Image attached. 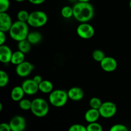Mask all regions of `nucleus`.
Masks as SVG:
<instances>
[{"instance_id":"nucleus-8","label":"nucleus","mask_w":131,"mask_h":131,"mask_svg":"<svg viewBox=\"0 0 131 131\" xmlns=\"http://www.w3.org/2000/svg\"><path fill=\"white\" fill-rule=\"evenodd\" d=\"M34 69V65L31 63L24 61L21 63L16 65L15 72L18 76L20 78H26L31 74Z\"/></svg>"},{"instance_id":"nucleus-7","label":"nucleus","mask_w":131,"mask_h":131,"mask_svg":"<svg viewBox=\"0 0 131 131\" xmlns=\"http://www.w3.org/2000/svg\"><path fill=\"white\" fill-rule=\"evenodd\" d=\"M77 34L83 39H90L94 36V28L88 23H82L78 26Z\"/></svg>"},{"instance_id":"nucleus-24","label":"nucleus","mask_w":131,"mask_h":131,"mask_svg":"<svg viewBox=\"0 0 131 131\" xmlns=\"http://www.w3.org/2000/svg\"><path fill=\"white\" fill-rule=\"evenodd\" d=\"M19 106L21 110L24 111L30 110L31 107V101L27 99H23L19 102Z\"/></svg>"},{"instance_id":"nucleus-33","label":"nucleus","mask_w":131,"mask_h":131,"mask_svg":"<svg viewBox=\"0 0 131 131\" xmlns=\"http://www.w3.org/2000/svg\"><path fill=\"white\" fill-rule=\"evenodd\" d=\"M29 3H31L33 5H39L43 3L46 1V0H28Z\"/></svg>"},{"instance_id":"nucleus-38","label":"nucleus","mask_w":131,"mask_h":131,"mask_svg":"<svg viewBox=\"0 0 131 131\" xmlns=\"http://www.w3.org/2000/svg\"><path fill=\"white\" fill-rule=\"evenodd\" d=\"M129 7H130V9L131 10V0L129 1Z\"/></svg>"},{"instance_id":"nucleus-17","label":"nucleus","mask_w":131,"mask_h":131,"mask_svg":"<svg viewBox=\"0 0 131 131\" xmlns=\"http://www.w3.org/2000/svg\"><path fill=\"white\" fill-rule=\"evenodd\" d=\"M24 54H25L19 50L13 52L10 63L15 65H18L19 64L21 63L23 61H25V55Z\"/></svg>"},{"instance_id":"nucleus-34","label":"nucleus","mask_w":131,"mask_h":131,"mask_svg":"<svg viewBox=\"0 0 131 131\" xmlns=\"http://www.w3.org/2000/svg\"><path fill=\"white\" fill-rule=\"evenodd\" d=\"M33 79L34 80L35 82H36V83L38 84H39L42 81H43L42 78L40 75H35V76H34L33 77Z\"/></svg>"},{"instance_id":"nucleus-12","label":"nucleus","mask_w":131,"mask_h":131,"mask_svg":"<svg viewBox=\"0 0 131 131\" xmlns=\"http://www.w3.org/2000/svg\"><path fill=\"white\" fill-rule=\"evenodd\" d=\"M13 23L10 15L6 12H0V31L6 33L10 31Z\"/></svg>"},{"instance_id":"nucleus-23","label":"nucleus","mask_w":131,"mask_h":131,"mask_svg":"<svg viewBox=\"0 0 131 131\" xmlns=\"http://www.w3.org/2000/svg\"><path fill=\"white\" fill-rule=\"evenodd\" d=\"M9 78L7 73L4 70H0V87L4 88L8 83Z\"/></svg>"},{"instance_id":"nucleus-14","label":"nucleus","mask_w":131,"mask_h":131,"mask_svg":"<svg viewBox=\"0 0 131 131\" xmlns=\"http://www.w3.org/2000/svg\"><path fill=\"white\" fill-rule=\"evenodd\" d=\"M67 93L69 99L75 102L80 101L84 97V92L79 87H72L67 91Z\"/></svg>"},{"instance_id":"nucleus-31","label":"nucleus","mask_w":131,"mask_h":131,"mask_svg":"<svg viewBox=\"0 0 131 131\" xmlns=\"http://www.w3.org/2000/svg\"><path fill=\"white\" fill-rule=\"evenodd\" d=\"M0 131H12L9 123H2L0 124Z\"/></svg>"},{"instance_id":"nucleus-6","label":"nucleus","mask_w":131,"mask_h":131,"mask_svg":"<svg viewBox=\"0 0 131 131\" xmlns=\"http://www.w3.org/2000/svg\"><path fill=\"white\" fill-rule=\"evenodd\" d=\"M99 111L101 117L104 118H111L116 115L117 107L114 102L111 101H106L102 102Z\"/></svg>"},{"instance_id":"nucleus-18","label":"nucleus","mask_w":131,"mask_h":131,"mask_svg":"<svg viewBox=\"0 0 131 131\" xmlns=\"http://www.w3.org/2000/svg\"><path fill=\"white\" fill-rule=\"evenodd\" d=\"M39 91L43 93H50L53 90V84L49 80H43L38 84Z\"/></svg>"},{"instance_id":"nucleus-19","label":"nucleus","mask_w":131,"mask_h":131,"mask_svg":"<svg viewBox=\"0 0 131 131\" xmlns=\"http://www.w3.org/2000/svg\"><path fill=\"white\" fill-rule=\"evenodd\" d=\"M26 39L30 42L31 45H35L41 42L42 39V36L39 32L31 31L28 33Z\"/></svg>"},{"instance_id":"nucleus-32","label":"nucleus","mask_w":131,"mask_h":131,"mask_svg":"<svg viewBox=\"0 0 131 131\" xmlns=\"http://www.w3.org/2000/svg\"><path fill=\"white\" fill-rule=\"evenodd\" d=\"M6 37L5 35V32L0 31V46L4 45V43L6 42Z\"/></svg>"},{"instance_id":"nucleus-26","label":"nucleus","mask_w":131,"mask_h":131,"mask_svg":"<svg viewBox=\"0 0 131 131\" xmlns=\"http://www.w3.org/2000/svg\"><path fill=\"white\" fill-rule=\"evenodd\" d=\"M87 131H103V127L100 124L96 122L89 123L86 126Z\"/></svg>"},{"instance_id":"nucleus-37","label":"nucleus","mask_w":131,"mask_h":131,"mask_svg":"<svg viewBox=\"0 0 131 131\" xmlns=\"http://www.w3.org/2000/svg\"><path fill=\"white\" fill-rule=\"evenodd\" d=\"M15 1H17V2H23V1H26V0H15Z\"/></svg>"},{"instance_id":"nucleus-30","label":"nucleus","mask_w":131,"mask_h":131,"mask_svg":"<svg viewBox=\"0 0 131 131\" xmlns=\"http://www.w3.org/2000/svg\"><path fill=\"white\" fill-rule=\"evenodd\" d=\"M68 131H87L86 127L79 124H73L69 127Z\"/></svg>"},{"instance_id":"nucleus-28","label":"nucleus","mask_w":131,"mask_h":131,"mask_svg":"<svg viewBox=\"0 0 131 131\" xmlns=\"http://www.w3.org/2000/svg\"><path fill=\"white\" fill-rule=\"evenodd\" d=\"M9 0H0V12H6L10 8Z\"/></svg>"},{"instance_id":"nucleus-27","label":"nucleus","mask_w":131,"mask_h":131,"mask_svg":"<svg viewBox=\"0 0 131 131\" xmlns=\"http://www.w3.org/2000/svg\"><path fill=\"white\" fill-rule=\"evenodd\" d=\"M29 14L28 12V11L25 10H21L17 13V17L18 20L23 22H28V19H29Z\"/></svg>"},{"instance_id":"nucleus-10","label":"nucleus","mask_w":131,"mask_h":131,"mask_svg":"<svg viewBox=\"0 0 131 131\" xmlns=\"http://www.w3.org/2000/svg\"><path fill=\"white\" fill-rule=\"evenodd\" d=\"M100 65L104 71L106 72H112L117 69L118 63L114 58L111 56H106L100 62Z\"/></svg>"},{"instance_id":"nucleus-5","label":"nucleus","mask_w":131,"mask_h":131,"mask_svg":"<svg viewBox=\"0 0 131 131\" xmlns=\"http://www.w3.org/2000/svg\"><path fill=\"white\" fill-rule=\"evenodd\" d=\"M48 20L47 15L43 11L36 10L29 14L27 23L33 28H40L46 25Z\"/></svg>"},{"instance_id":"nucleus-25","label":"nucleus","mask_w":131,"mask_h":131,"mask_svg":"<svg viewBox=\"0 0 131 131\" xmlns=\"http://www.w3.org/2000/svg\"><path fill=\"white\" fill-rule=\"evenodd\" d=\"M102 102L99 98L98 97H92L90 100L89 102V105L90 106L91 108L93 109H97L99 110L100 108V107L102 105Z\"/></svg>"},{"instance_id":"nucleus-4","label":"nucleus","mask_w":131,"mask_h":131,"mask_svg":"<svg viewBox=\"0 0 131 131\" xmlns=\"http://www.w3.org/2000/svg\"><path fill=\"white\" fill-rule=\"evenodd\" d=\"M31 111L38 118H43L48 114L49 106L47 101L42 98H36L31 101Z\"/></svg>"},{"instance_id":"nucleus-13","label":"nucleus","mask_w":131,"mask_h":131,"mask_svg":"<svg viewBox=\"0 0 131 131\" xmlns=\"http://www.w3.org/2000/svg\"><path fill=\"white\" fill-rule=\"evenodd\" d=\"M11 48L6 45L0 46V61L3 63H8L11 61L12 56Z\"/></svg>"},{"instance_id":"nucleus-1","label":"nucleus","mask_w":131,"mask_h":131,"mask_svg":"<svg viewBox=\"0 0 131 131\" xmlns=\"http://www.w3.org/2000/svg\"><path fill=\"white\" fill-rule=\"evenodd\" d=\"M73 17L78 21L88 23L94 16V8L89 2H79L73 6Z\"/></svg>"},{"instance_id":"nucleus-15","label":"nucleus","mask_w":131,"mask_h":131,"mask_svg":"<svg viewBox=\"0 0 131 131\" xmlns=\"http://www.w3.org/2000/svg\"><path fill=\"white\" fill-rule=\"evenodd\" d=\"M100 117H101V115H100L99 110L91 108V107L90 109L87 110L84 114V119L88 124L96 122Z\"/></svg>"},{"instance_id":"nucleus-22","label":"nucleus","mask_w":131,"mask_h":131,"mask_svg":"<svg viewBox=\"0 0 131 131\" xmlns=\"http://www.w3.org/2000/svg\"><path fill=\"white\" fill-rule=\"evenodd\" d=\"M105 57L104 52L101 49H95L92 52V58L97 62L100 63Z\"/></svg>"},{"instance_id":"nucleus-29","label":"nucleus","mask_w":131,"mask_h":131,"mask_svg":"<svg viewBox=\"0 0 131 131\" xmlns=\"http://www.w3.org/2000/svg\"><path fill=\"white\" fill-rule=\"evenodd\" d=\"M110 131H129V129L124 124H117L111 126Z\"/></svg>"},{"instance_id":"nucleus-21","label":"nucleus","mask_w":131,"mask_h":131,"mask_svg":"<svg viewBox=\"0 0 131 131\" xmlns=\"http://www.w3.org/2000/svg\"><path fill=\"white\" fill-rule=\"evenodd\" d=\"M61 14L63 17L65 19H69V18L73 17V8L70 6H65L61 8Z\"/></svg>"},{"instance_id":"nucleus-2","label":"nucleus","mask_w":131,"mask_h":131,"mask_svg":"<svg viewBox=\"0 0 131 131\" xmlns=\"http://www.w3.org/2000/svg\"><path fill=\"white\" fill-rule=\"evenodd\" d=\"M8 33L10 37L17 42L26 39L28 33H29L28 24L26 22L17 20L13 23Z\"/></svg>"},{"instance_id":"nucleus-3","label":"nucleus","mask_w":131,"mask_h":131,"mask_svg":"<svg viewBox=\"0 0 131 131\" xmlns=\"http://www.w3.org/2000/svg\"><path fill=\"white\" fill-rule=\"evenodd\" d=\"M67 92L64 90H52L49 95V102L55 107H63L69 100Z\"/></svg>"},{"instance_id":"nucleus-35","label":"nucleus","mask_w":131,"mask_h":131,"mask_svg":"<svg viewBox=\"0 0 131 131\" xmlns=\"http://www.w3.org/2000/svg\"><path fill=\"white\" fill-rule=\"evenodd\" d=\"M79 2H85V3H87V2H90V1H91V0H78Z\"/></svg>"},{"instance_id":"nucleus-9","label":"nucleus","mask_w":131,"mask_h":131,"mask_svg":"<svg viewBox=\"0 0 131 131\" xmlns=\"http://www.w3.org/2000/svg\"><path fill=\"white\" fill-rule=\"evenodd\" d=\"M9 124L12 131H24L26 128V120L23 116L19 115L14 116Z\"/></svg>"},{"instance_id":"nucleus-11","label":"nucleus","mask_w":131,"mask_h":131,"mask_svg":"<svg viewBox=\"0 0 131 131\" xmlns=\"http://www.w3.org/2000/svg\"><path fill=\"white\" fill-rule=\"evenodd\" d=\"M25 94L28 95H33L36 94L39 90L38 84L34 81L33 79H28L23 82L21 85Z\"/></svg>"},{"instance_id":"nucleus-36","label":"nucleus","mask_w":131,"mask_h":131,"mask_svg":"<svg viewBox=\"0 0 131 131\" xmlns=\"http://www.w3.org/2000/svg\"><path fill=\"white\" fill-rule=\"evenodd\" d=\"M2 110H3V105L2 104L0 103V111H2Z\"/></svg>"},{"instance_id":"nucleus-16","label":"nucleus","mask_w":131,"mask_h":131,"mask_svg":"<svg viewBox=\"0 0 131 131\" xmlns=\"http://www.w3.org/2000/svg\"><path fill=\"white\" fill-rule=\"evenodd\" d=\"M24 94L25 93H24L21 86H16L12 90L10 96H11L12 99L14 101L19 102L20 100L23 99Z\"/></svg>"},{"instance_id":"nucleus-20","label":"nucleus","mask_w":131,"mask_h":131,"mask_svg":"<svg viewBox=\"0 0 131 131\" xmlns=\"http://www.w3.org/2000/svg\"><path fill=\"white\" fill-rule=\"evenodd\" d=\"M17 47L19 51H21L23 53L26 54L31 51V44L28 40L25 39L20 41V42H18Z\"/></svg>"}]
</instances>
